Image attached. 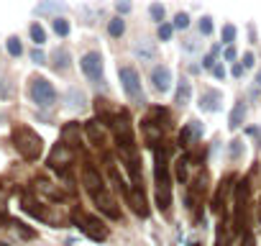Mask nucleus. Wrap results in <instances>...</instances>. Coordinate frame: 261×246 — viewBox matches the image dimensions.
<instances>
[{
  "instance_id": "8",
  "label": "nucleus",
  "mask_w": 261,
  "mask_h": 246,
  "mask_svg": "<svg viewBox=\"0 0 261 246\" xmlns=\"http://www.w3.org/2000/svg\"><path fill=\"white\" fill-rule=\"evenodd\" d=\"M108 31H110V36H113V39L123 36V31H125V23H123V18H113V21H110V26H108Z\"/></svg>"
},
{
  "instance_id": "9",
  "label": "nucleus",
  "mask_w": 261,
  "mask_h": 246,
  "mask_svg": "<svg viewBox=\"0 0 261 246\" xmlns=\"http://www.w3.org/2000/svg\"><path fill=\"white\" fill-rule=\"evenodd\" d=\"M187 100H190V82H187V80H182L179 92H177V103H179V105H187Z\"/></svg>"
},
{
  "instance_id": "13",
  "label": "nucleus",
  "mask_w": 261,
  "mask_h": 246,
  "mask_svg": "<svg viewBox=\"0 0 261 246\" xmlns=\"http://www.w3.org/2000/svg\"><path fill=\"white\" fill-rule=\"evenodd\" d=\"M54 31H57L59 36H67V34H69V23H67L64 18H54Z\"/></svg>"
},
{
  "instance_id": "20",
  "label": "nucleus",
  "mask_w": 261,
  "mask_h": 246,
  "mask_svg": "<svg viewBox=\"0 0 261 246\" xmlns=\"http://www.w3.org/2000/svg\"><path fill=\"white\" fill-rule=\"evenodd\" d=\"M115 6H118V11H120V13H128V11H130V3H128V0H118Z\"/></svg>"
},
{
  "instance_id": "21",
  "label": "nucleus",
  "mask_w": 261,
  "mask_h": 246,
  "mask_svg": "<svg viewBox=\"0 0 261 246\" xmlns=\"http://www.w3.org/2000/svg\"><path fill=\"white\" fill-rule=\"evenodd\" d=\"M31 59H34V62H39V64H44V59H46V57H44L41 52H34V54H31Z\"/></svg>"
},
{
  "instance_id": "14",
  "label": "nucleus",
  "mask_w": 261,
  "mask_h": 246,
  "mask_svg": "<svg viewBox=\"0 0 261 246\" xmlns=\"http://www.w3.org/2000/svg\"><path fill=\"white\" fill-rule=\"evenodd\" d=\"M241 115H243V103H238L236 110H233V115H230V126H233V129L241 126Z\"/></svg>"
},
{
  "instance_id": "18",
  "label": "nucleus",
  "mask_w": 261,
  "mask_h": 246,
  "mask_svg": "<svg viewBox=\"0 0 261 246\" xmlns=\"http://www.w3.org/2000/svg\"><path fill=\"white\" fill-rule=\"evenodd\" d=\"M223 39H225V44H230V41L236 39V29H233V26H225V29H223Z\"/></svg>"
},
{
  "instance_id": "5",
  "label": "nucleus",
  "mask_w": 261,
  "mask_h": 246,
  "mask_svg": "<svg viewBox=\"0 0 261 246\" xmlns=\"http://www.w3.org/2000/svg\"><path fill=\"white\" fill-rule=\"evenodd\" d=\"M151 82H154V90L167 92L172 87V72H169V67H154L151 69Z\"/></svg>"
},
{
  "instance_id": "2",
  "label": "nucleus",
  "mask_w": 261,
  "mask_h": 246,
  "mask_svg": "<svg viewBox=\"0 0 261 246\" xmlns=\"http://www.w3.org/2000/svg\"><path fill=\"white\" fill-rule=\"evenodd\" d=\"M118 75H120V85H123L125 95L134 103H144V90H141V80H139L136 67L123 64V67H118Z\"/></svg>"
},
{
  "instance_id": "6",
  "label": "nucleus",
  "mask_w": 261,
  "mask_h": 246,
  "mask_svg": "<svg viewBox=\"0 0 261 246\" xmlns=\"http://www.w3.org/2000/svg\"><path fill=\"white\" fill-rule=\"evenodd\" d=\"M218 100H220L218 90H205L202 97H200V108L202 110H218Z\"/></svg>"
},
{
  "instance_id": "12",
  "label": "nucleus",
  "mask_w": 261,
  "mask_h": 246,
  "mask_svg": "<svg viewBox=\"0 0 261 246\" xmlns=\"http://www.w3.org/2000/svg\"><path fill=\"white\" fill-rule=\"evenodd\" d=\"M149 13H151V18L154 21H164V6H159V3H151V8H149Z\"/></svg>"
},
{
  "instance_id": "1",
  "label": "nucleus",
  "mask_w": 261,
  "mask_h": 246,
  "mask_svg": "<svg viewBox=\"0 0 261 246\" xmlns=\"http://www.w3.org/2000/svg\"><path fill=\"white\" fill-rule=\"evenodd\" d=\"M13 144H16V149L21 152V157L23 159H29V162H34V159H39V154H41V139L31 131V129H16L13 131Z\"/></svg>"
},
{
  "instance_id": "4",
  "label": "nucleus",
  "mask_w": 261,
  "mask_h": 246,
  "mask_svg": "<svg viewBox=\"0 0 261 246\" xmlns=\"http://www.w3.org/2000/svg\"><path fill=\"white\" fill-rule=\"evenodd\" d=\"M80 67L92 82H102V57H100V52H87L80 59Z\"/></svg>"
},
{
  "instance_id": "17",
  "label": "nucleus",
  "mask_w": 261,
  "mask_h": 246,
  "mask_svg": "<svg viewBox=\"0 0 261 246\" xmlns=\"http://www.w3.org/2000/svg\"><path fill=\"white\" fill-rule=\"evenodd\" d=\"M200 34H205V36L213 34V23H210V18H202V21H200Z\"/></svg>"
},
{
  "instance_id": "7",
  "label": "nucleus",
  "mask_w": 261,
  "mask_h": 246,
  "mask_svg": "<svg viewBox=\"0 0 261 246\" xmlns=\"http://www.w3.org/2000/svg\"><path fill=\"white\" fill-rule=\"evenodd\" d=\"M69 67V54L64 49L54 52V69H67Z\"/></svg>"
},
{
  "instance_id": "23",
  "label": "nucleus",
  "mask_w": 261,
  "mask_h": 246,
  "mask_svg": "<svg viewBox=\"0 0 261 246\" xmlns=\"http://www.w3.org/2000/svg\"><path fill=\"white\" fill-rule=\"evenodd\" d=\"M233 75H236V77H241V75H243V67H241V64H236V69H233Z\"/></svg>"
},
{
  "instance_id": "24",
  "label": "nucleus",
  "mask_w": 261,
  "mask_h": 246,
  "mask_svg": "<svg viewBox=\"0 0 261 246\" xmlns=\"http://www.w3.org/2000/svg\"><path fill=\"white\" fill-rule=\"evenodd\" d=\"M256 82H258V85H261V72H258V75H256Z\"/></svg>"
},
{
  "instance_id": "10",
  "label": "nucleus",
  "mask_w": 261,
  "mask_h": 246,
  "mask_svg": "<svg viewBox=\"0 0 261 246\" xmlns=\"http://www.w3.org/2000/svg\"><path fill=\"white\" fill-rule=\"evenodd\" d=\"M6 46H8V54H11V57H21V52H23V46H21V41H18L16 36H11Z\"/></svg>"
},
{
  "instance_id": "15",
  "label": "nucleus",
  "mask_w": 261,
  "mask_h": 246,
  "mask_svg": "<svg viewBox=\"0 0 261 246\" xmlns=\"http://www.w3.org/2000/svg\"><path fill=\"white\" fill-rule=\"evenodd\" d=\"M174 26H177V29H187V26H190V16H187V13H177Z\"/></svg>"
},
{
  "instance_id": "19",
  "label": "nucleus",
  "mask_w": 261,
  "mask_h": 246,
  "mask_svg": "<svg viewBox=\"0 0 261 246\" xmlns=\"http://www.w3.org/2000/svg\"><path fill=\"white\" fill-rule=\"evenodd\" d=\"M169 36H172V26H167V23H162V26H159V39H164V41H167Z\"/></svg>"
},
{
  "instance_id": "11",
  "label": "nucleus",
  "mask_w": 261,
  "mask_h": 246,
  "mask_svg": "<svg viewBox=\"0 0 261 246\" xmlns=\"http://www.w3.org/2000/svg\"><path fill=\"white\" fill-rule=\"evenodd\" d=\"M31 39H34L36 44H44V41H46V31H44L39 23H34V26H31Z\"/></svg>"
},
{
  "instance_id": "22",
  "label": "nucleus",
  "mask_w": 261,
  "mask_h": 246,
  "mask_svg": "<svg viewBox=\"0 0 261 246\" xmlns=\"http://www.w3.org/2000/svg\"><path fill=\"white\" fill-rule=\"evenodd\" d=\"M251 64H253V54H246L243 57V67H251Z\"/></svg>"
},
{
  "instance_id": "16",
  "label": "nucleus",
  "mask_w": 261,
  "mask_h": 246,
  "mask_svg": "<svg viewBox=\"0 0 261 246\" xmlns=\"http://www.w3.org/2000/svg\"><path fill=\"white\" fill-rule=\"evenodd\" d=\"M136 54H141V57L149 59V57H154V46H149V44H139V46H136Z\"/></svg>"
},
{
  "instance_id": "3",
  "label": "nucleus",
  "mask_w": 261,
  "mask_h": 246,
  "mask_svg": "<svg viewBox=\"0 0 261 246\" xmlns=\"http://www.w3.org/2000/svg\"><path fill=\"white\" fill-rule=\"evenodd\" d=\"M31 100H34L39 108H51L54 100H57V90L51 87L49 80L34 77V80H31Z\"/></svg>"
}]
</instances>
